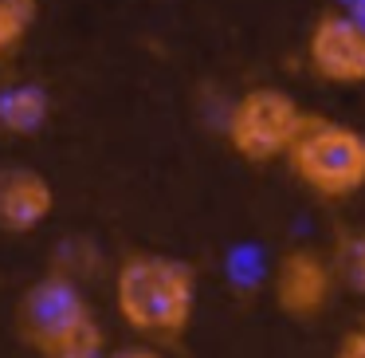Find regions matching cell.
Instances as JSON below:
<instances>
[{
  "label": "cell",
  "mask_w": 365,
  "mask_h": 358,
  "mask_svg": "<svg viewBox=\"0 0 365 358\" xmlns=\"http://www.w3.org/2000/svg\"><path fill=\"white\" fill-rule=\"evenodd\" d=\"M197 268L181 256L130 252L114 268V311L138 339L181 342L197 319Z\"/></svg>",
  "instance_id": "cell-1"
},
{
  "label": "cell",
  "mask_w": 365,
  "mask_h": 358,
  "mask_svg": "<svg viewBox=\"0 0 365 358\" xmlns=\"http://www.w3.org/2000/svg\"><path fill=\"white\" fill-rule=\"evenodd\" d=\"M16 334L40 358H56L79 347H103V327L83 287L67 272H51L24 287L16 303Z\"/></svg>",
  "instance_id": "cell-2"
},
{
  "label": "cell",
  "mask_w": 365,
  "mask_h": 358,
  "mask_svg": "<svg viewBox=\"0 0 365 358\" xmlns=\"http://www.w3.org/2000/svg\"><path fill=\"white\" fill-rule=\"evenodd\" d=\"M287 169L322 201H349L365 189V134L346 122L310 114L287 154Z\"/></svg>",
  "instance_id": "cell-3"
},
{
  "label": "cell",
  "mask_w": 365,
  "mask_h": 358,
  "mask_svg": "<svg viewBox=\"0 0 365 358\" xmlns=\"http://www.w3.org/2000/svg\"><path fill=\"white\" fill-rule=\"evenodd\" d=\"M310 111L283 87H247L224 114V138L228 150L247 166H271L287 161L294 138L302 134Z\"/></svg>",
  "instance_id": "cell-4"
},
{
  "label": "cell",
  "mask_w": 365,
  "mask_h": 358,
  "mask_svg": "<svg viewBox=\"0 0 365 358\" xmlns=\"http://www.w3.org/2000/svg\"><path fill=\"white\" fill-rule=\"evenodd\" d=\"M307 67L330 87H365V0L318 12L307 32Z\"/></svg>",
  "instance_id": "cell-5"
},
{
  "label": "cell",
  "mask_w": 365,
  "mask_h": 358,
  "mask_svg": "<svg viewBox=\"0 0 365 358\" xmlns=\"http://www.w3.org/2000/svg\"><path fill=\"white\" fill-rule=\"evenodd\" d=\"M334 287H338L334 264L318 248H287L275 264V276H271L275 307L294 323H314L330 307Z\"/></svg>",
  "instance_id": "cell-6"
},
{
  "label": "cell",
  "mask_w": 365,
  "mask_h": 358,
  "mask_svg": "<svg viewBox=\"0 0 365 358\" xmlns=\"http://www.w3.org/2000/svg\"><path fill=\"white\" fill-rule=\"evenodd\" d=\"M56 213V185L36 166H0V232L24 237Z\"/></svg>",
  "instance_id": "cell-7"
},
{
  "label": "cell",
  "mask_w": 365,
  "mask_h": 358,
  "mask_svg": "<svg viewBox=\"0 0 365 358\" xmlns=\"http://www.w3.org/2000/svg\"><path fill=\"white\" fill-rule=\"evenodd\" d=\"M51 114V99L36 83H12L0 91V134L28 138L36 130H43Z\"/></svg>",
  "instance_id": "cell-8"
},
{
  "label": "cell",
  "mask_w": 365,
  "mask_h": 358,
  "mask_svg": "<svg viewBox=\"0 0 365 358\" xmlns=\"http://www.w3.org/2000/svg\"><path fill=\"white\" fill-rule=\"evenodd\" d=\"M40 20V0H0V67L20 56Z\"/></svg>",
  "instance_id": "cell-9"
},
{
  "label": "cell",
  "mask_w": 365,
  "mask_h": 358,
  "mask_svg": "<svg viewBox=\"0 0 365 358\" xmlns=\"http://www.w3.org/2000/svg\"><path fill=\"white\" fill-rule=\"evenodd\" d=\"M330 264H334V276L346 292L361 295L365 299V229H349L338 237L330 252Z\"/></svg>",
  "instance_id": "cell-10"
},
{
  "label": "cell",
  "mask_w": 365,
  "mask_h": 358,
  "mask_svg": "<svg viewBox=\"0 0 365 358\" xmlns=\"http://www.w3.org/2000/svg\"><path fill=\"white\" fill-rule=\"evenodd\" d=\"M334 358H365V331H361V327L341 339V347H338V354H334Z\"/></svg>",
  "instance_id": "cell-11"
},
{
  "label": "cell",
  "mask_w": 365,
  "mask_h": 358,
  "mask_svg": "<svg viewBox=\"0 0 365 358\" xmlns=\"http://www.w3.org/2000/svg\"><path fill=\"white\" fill-rule=\"evenodd\" d=\"M56 358H106V354H103V347H79V350H63Z\"/></svg>",
  "instance_id": "cell-12"
},
{
  "label": "cell",
  "mask_w": 365,
  "mask_h": 358,
  "mask_svg": "<svg viewBox=\"0 0 365 358\" xmlns=\"http://www.w3.org/2000/svg\"><path fill=\"white\" fill-rule=\"evenodd\" d=\"M114 358H161V354L153 347H130V350H118Z\"/></svg>",
  "instance_id": "cell-13"
},
{
  "label": "cell",
  "mask_w": 365,
  "mask_h": 358,
  "mask_svg": "<svg viewBox=\"0 0 365 358\" xmlns=\"http://www.w3.org/2000/svg\"><path fill=\"white\" fill-rule=\"evenodd\" d=\"M361 331H365V319H361Z\"/></svg>",
  "instance_id": "cell-14"
}]
</instances>
